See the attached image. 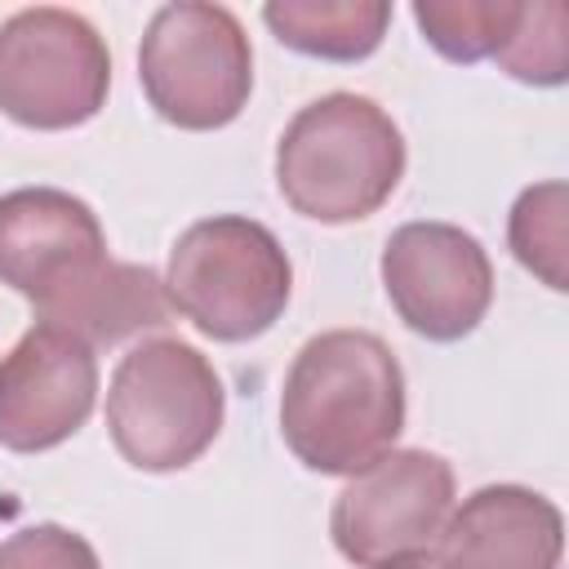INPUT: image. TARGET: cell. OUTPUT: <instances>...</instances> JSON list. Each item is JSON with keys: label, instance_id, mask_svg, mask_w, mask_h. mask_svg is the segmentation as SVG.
I'll use <instances>...</instances> for the list:
<instances>
[{"label": "cell", "instance_id": "e0dca14e", "mask_svg": "<svg viewBox=\"0 0 569 569\" xmlns=\"http://www.w3.org/2000/svg\"><path fill=\"white\" fill-rule=\"evenodd\" d=\"M0 569H102V560L67 525H27L0 542Z\"/></svg>", "mask_w": 569, "mask_h": 569}, {"label": "cell", "instance_id": "3957f363", "mask_svg": "<svg viewBox=\"0 0 569 569\" xmlns=\"http://www.w3.org/2000/svg\"><path fill=\"white\" fill-rule=\"evenodd\" d=\"M227 391L209 356L182 338L133 342L107 382L116 453L151 476L191 467L222 431Z\"/></svg>", "mask_w": 569, "mask_h": 569}, {"label": "cell", "instance_id": "9a60e30c", "mask_svg": "<svg viewBox=\"0 0 569 569\" xmlns=\"http://www.w3.org/2000/svg\"><path fill=\"white\" fill-rule=\"evenodd\" d=\"M565 204H569L565 182H538L516 196L507 218L511 258L556 293L569 289L565 284Z\"/></svg>", "mask_w": 569, "mask_h": 569}, {"label": "cell", "instance_id": "ba28073f", "mask_svg": "<svg viewBox=\"0 0 569 569\" xmlns=\"http://www.w3.org/2000/svg\"><path fill=\"white\" fill-rule=\"evenodd\" d=\"M382 289L405 329L427 342L467 338L493 302V262L485 244L453 222H405L382 244Z\"/></svg>", "mask_w": 569, "mask_h": 569}, {"label": "cell", "instance_id": "277c9868", "mask_svg": "<svg viewBox=\"0 0 569 569\" xmlns=\"http://www.w3.org/2000/svg\"><path fill=\"white\" fill-rule=\"evenodd\" d=\"M164 293L204 338L249 342L284 316L293 298V262L271 227L244 213H213L173 240Z\"/></svg>", "mask_w": 569, "mask_h": 569}, {"label": "cell", "instance_id": "8992f818", "mask_svg": "<svg viewBox=\"0 0 569 569\" xmlns=\"http://www.w3.org/2000/svg\"><path fill=\"white\" fill-rule=\"evenodd\" d=\"M111 93L98 27L62 4H31L0 22V111L40 133L89 124Z\"/></svg>", "mask_w": 569, "mask_h": 569}, {"label": "cell", "instance_id": "30bf717a", "mask_svg": "<svg viewBox=\"0 0 569 569\" xmlns=\"http://www.w3.org/2000/svg\"><path fill=\"white\" fill-rule=\"evenodd\" d=\"M107 262L98 213L62 187H18L0 196V284L22 293L36 316L71 298Z\"/></svg>", "mask_w": 569, "mask_h": 569}, {"label": "cell", "instance_id": "6da1fadb", "mask_svg": "<svg viewBox=\"0 0 569 569\" xmlns=\"http://www.w3.org/2000/svg\"><path fill=\"white\" fill-rule=\"evenodd\" d=\"M405 431V369L369 329L307 338L280 387V436L320 476H356Z\"/></svg>", "mask_w": 569, "mask_h": 569}, {"label": "cell", "instance_id": "2e32d148", "mask_svg": "<svg viewBox=\"0 0 569 569\" xmlns=\"http://www.w3.org/2000/svg\"><path fill=\"white\" fill-rule=\"evenodd\" d=\"M493 62L520 84H538V89L565 84V76H569V9L560 0L520 4V18H516L511 36L502 40V49L493 53Z\"/></svg>", "mask_w": 569, "mask_h": 569}, {"label": "cell", "instance_id": "5b68a950", "mask_svg": "<svg viewBox=\"0 0 569 569\" xmlns=\"http://www.w3.org/2000/svg\"><path fill=\"white\" fill-rule=\"evenodd\" d=\"M138 84L164 124L222 129L253 93V44L227 4H160L138 44Z\"/></svg>", "mask_w": 569, "mask_h": 569}, {"label": "cell", "instance_id": "7c38bea8", "mask_svg": "<svg viewBox=\"0 0 569 569\" xmlns=\"http://www.w3.org/2000/svg\"><path fill=\"white\" fill-rule=\"evenodd\" d=\"M173 316L164 276L142 267V262H116L107 258L98 276H89L71 298L49 307L44 325H62L76 338H84L93 351L98 347H120L129 338H142L151 329H164Z\"/></svg>", "mask_w": 569, "mask_h": 569}, {"label": "cell", "instance_id": "7a4b0ae2", "mask_svg": "<svg viewBox=\"0 0 569 569\" xmlns=\"http://www.w3.org/2000/svg\"><path fill=\"white\" fill-rule=\"evenodd\" d=\"M405 133L365 93H325L293 111L276 142V187L311 222H360L405 178Z\"/></svg>", "mask_w": 569, "mask_h": 569}, {"label": "cell", "instance_id": "ac0fdd59", "mask_svg": "<svg viewBox=\"0 0 569 569\" xmlns=\"http://www.w3.org/2000/svg\"><path fill=\"white\" fill-rule=\"evenodd\" d=\"M391 569H458L440 547H431V551H422V556H409V560H400V565H391Z\"/></svg>", "mask_w": 569, "mask_h": 569}, {"label": "cell", "instance_id": "9c48e42d", "mask_svg": "<svg viewBox=\"0 0 569 569\" xmlns=\"http://www.w3.org/2000/svg\"><path fill=\"white\" fill-rule=\"evenodd\" d=\"M98 405V351L62 325L36 320L0 356V445L44 453L71 440Z\"/></svg>", "mask_w": 569, "mask_h": 569}, {"label": "cell", "instance_id": "5bb4252c", "mask_svg": "<svg viewBox=\"0 0 569 569\" xmlns=\"http://www.w3.org/2000/svg\"><path fill=\"white\" fill-rule=\"evenodd\" d=\"M520 18V4L507 0H418L413 22L422 40L449 62H485L502 49Z\"/></svg>", "mask_w": 569, "mask_h": 569}, {"label": "cell", "instance_id": "8fae6325", "mask_svg": "<svg viewBox=\"0 0 569 569\" xmlns=\"http://www.w3.org/2000/svg\"><path fill=\"white\" fill-rule=\"evenodd\" d=\"M458 569H560L565 516L525 485H485L453 502L440 542Z\"/></svg>", "mask_w": 569, "mask_h": 569}, {"label": "cell", "instance_id": "4fadbf2b", "mask_svg": "<svg viewBox=\"0 0 569 569\" xmlns=\"http://www.w3.org/2000/svg\"><path fill=\"white\" fill-rule=\"evenodd\" d=\"M267 31L320 62H360L369 58L387 27H391V4L387 0H271L262 4Z\"/></svg>", "mask_w": 569, "mask_h": 569}, {"label": "cell", "instance_id": "52a82bcc", "mask_svg": "<svg viewBox=\"0 0 569 569\" xmlns=\"http://www.w3.org/2000/svg\"><path fill=\"white\" fill-rule=\"evenodd\" d=\"M458 502L453 467L431 449H391L347 476L329 511V533L356 569H391L440 542Z\"/></svg>", "mask_w": 569, "mask_h": 569}]
</instances>
